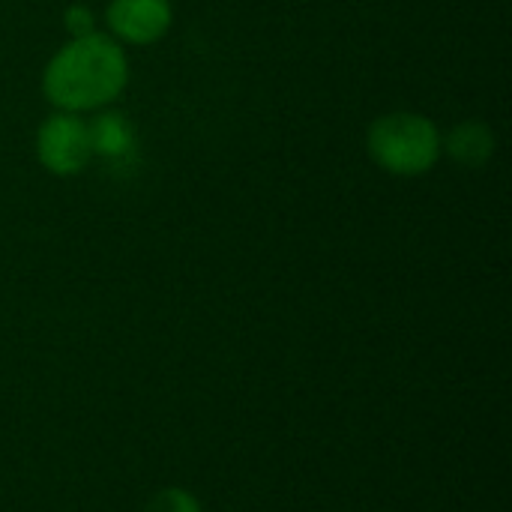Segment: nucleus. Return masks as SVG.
<instances>
[{
  "instance_id": "1",
  "label": "nucleus",
  "mask_w": 512,
  "mask_h": 512,
  "mask_svg": "<svg viewBox=\"0 0 512 512\" xmlns=\"http://www.w3.org/2000/svg\"><path fill=\"white\" fill-rule=\"evenodd\" d=\"M129 84V60L123 45L96 30L69 39L42 69V93L54 111H102L120 99Z\"/></svg>"
},
{
  "instance_id": "2",
  "label": "nucleus",
  "mask_w": 512,
  "mask_h": 512,
  "mask_svg": "<svg viewBox=\"0 0 512 512\" xmlns=\"http://www.w3.org/2000/svg\"><path fill=\"white\" fill-rule=\"evenodd\" d=\"M372 162L393 177H423L441 159V129L417 111L381 114L366 132Z\"/></svg>"
},
{
  "instance_id": "3",
  "label": "nucleus",
  "mask_w": 512,
  "mask_h": 512,
  "mask_svg": "<svg viewBox=\"0 0 512 512\" xmlns=\"http://www.w3.org/2000/svg\"><path fill=\"white\" fill-rule=\"evenodd\" d=\"M36 159L54 177H78L90 159V129L81 114L54 111L36 129Z\"/></svg>"
},
{
  "instance_id": "4",
  "label": "nucleus",
  "mask_w": 512,
  "mask_h": 512,
  "mask_svg": "<svg viewBox=\"0 0 512 512\" xmlns=\"http://www.w3.org/2000/svg\"><path fill=\"white\" fill-rule=\"evenodd\" d=\"M105 21L120 45H153L171 30L174 6L171 0H111Z\"/></svg>"
},
{
  "instance_id": "5",
  "label": "nucleus",
  "mask_w": 512,
  "mask_h": 512,
  "mask_svg": "<svg viewBox=\"0 0 512 512\" xmlns=\"http://www.w3.org/2000/svg\"><path fill=\"white\" fill-rule=\"evenodd\" d=\"M87 129L93 159H102L111 168H132L138 162V132L123 111L102 108Z\"/></svg>"
},
{
  "instance_id": "6",
  "label": "nucleus",
  "mask_w": 512,
  "mask_h": 512,
  "mask_svg": "<svg viewBox=\"0 0 512 512\" xmlns=\"http://www.w3.org/2000/svg\"><path fill=\"white\" fill-rule=\"evenodd\" d=\"M495 132L483 120H462L441 135V150L462 168H483L495 156Z\"/></svg>"
},
{
  "instance_id": "7",
  "label": "nucleus",
  "mask_w": 512,
  "mask_h": 512,
  "mask_svg": "<svg viewBox=\"0 0 512 512\" xmlns=\"http://www.w3.org/2000/svg\"><path fill=\"white\" fill-rule=\"evenodd\" d=\"M141 512H204L198 498L180 486H168V489H159Z\"/></svg>"
},
{
  "instance_id": "8",
  "label": "nucleus",
  "mask_w": 512,
  "mask_h": 512,
  "mask_svg": "<svg viewBox=\"0 0 512 512\" xmlns=\"http://www.w3.org/2000/svg\"><path fill=\"white\" fill-rule=\"evenodd\" d=\"M63 27L69 33V39H78V36H90L96 33V15L87 3H69L63 9Z\"/></svg>"
}]
</instances>
